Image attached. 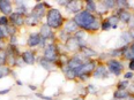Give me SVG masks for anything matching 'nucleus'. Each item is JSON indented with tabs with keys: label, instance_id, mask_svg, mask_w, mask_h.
Segmentation results:
<instances>
[{
	"label": "nucleus",
	"instance_id": "31",
	"mask_svg": "<svg viewBox=\"0 0 134 100\" xmlns=\"http://www.w3.org/2000/svg\"><path fill=\"white\" fill-rule=\"evenodd\" d=\"M37 97H38V98L44 99V100H52V98H50V97H44L43 94H37Z\"/></svg>",
	"mask_w": 134,
	"mask_h": 100
},
{
	"label": "nucleus",
	"instance_id": "30",
	"mask_svg": "<svg viewBox=\"0 0 134 100\" xmlns=\"http://www.w3.org/2000/svg\"><path fill=\"white\" fill-rule=\"evenodd\" d=\"M88 90H89V91H90V92H91V93H94V92H96V90H97V89H96V88H95V86H94V85H89V86H88Z\"/></svg>",
	"mask_w": 134,
	"mask_h": 100
},
{
	"label": "nucleus",
	"instance_id": "18",
	"mask_svg": "<svg viewBox=\"0 0 134 100\" xmlns=\"http://www.w3.org/2000/svg\"><path fill=\"white\" fill-rule=\"evenodd\" d=\"M82 53H83V55H86V58H89V57H93V55H96V52L93 51L91 48H87V47H83Z\"/></svg>",
	"mask_w": 134,
	"mask_h": 100
},
{
	"label": "nucleus",
	"instance_id": "6",
	"mask_svg": "<svg viewBox=\"0 0 134 100\" xmlns=\"http://www.w3.org/2000/svg\"><path fill=\"white\" fill-rule=\"evenodd\" d=\"M44 41V39L41 37L40 33H31L28 38V45L30 47L37 46V45H42V43Z\"/></svg>",
	"mask_w": 134,
	"mask_h": 100
},
{
	"label": "nucleus",
	"instance_id": "34",
	"mask_svg": "<svg viewBox=\"0 0 134 100\" xmlns=\"http://www.w3.org/2000/svg\"><path fill=\"white\" fill-rule=\"evenodd\" d=\"M127 100H134V96H132V97H128V99Z\"/></svg>",
	"mask_w": 134,
	"mask_h": 100
},
{
	"label": "nucleus",
	"instance_id": "17",
	"mask_svg": "<svg viewBox=\"0 0 134 100\" xmlns=\"http://www.w3.org/2000/svg\"><path fill=\"white\" fill-rule=\"evenodd\" d=\"M41 65H42V67H43V68L47 69V70H51V69L54 68V65H53V63L50 62V61H47V60H45L44 58L41 60Z\"/></svg>",
	"mask_w": 134,
	"mask_h": 100
},
{
	"label": "nucleus",
	"instance_id": "32",
	"mask_svg": "<svg viewBox=\"0 0 134 100\" xmlns=\"http://www.w3.org/2000/svg\"><path fill=\"white\" fill-rule=\"evenodd\" d=\"M8 92H9V89H7V90H1L0 91V94H6Z\"/></svg>",
	"mask_w": 134,
	"mask_h": 100
},
{
	"label": "nucleus",
	"instance_id": "29",
	"mask_svg": "<svg viewBox=\"0 0 134 100\" xmlns=\"http://www.w3.org/2000/svg\"><path fill=\"white\" fill-rule=\"evenodd\" d=\"M5 36H6V32H5L4 29H2V27H0V39H2Z\"/></svg>",
	"mask_w": 134,
	"mask_h": 100
},
{
	"label": "nucleus",
	"instance_id": "2",
	"mask_svg": "<svg viewBox=\"0 0 134 100\" xmlns=\"http://www.w3.org/2000/svg\"><path fill=\"white\" fill-rule=\"evenodd\" d=\"M46 24L50 28L53 29H58L64 24V17L61 15V13L58 9H50L46 14Z\"/></svg>",
	"mask_w": 134,
	"mask_h": 100
},
{
	"label": "nucleus",
	"instance_id": "24",
	"mask_svg": "<svg viewBox=\"0 0 134 100\" xmlns=\"http://www.w3.org/2000/svg\"><path fill=\"white\" fill-rule=\"evenodd\" d=\"M87 7L90 10H95V9H96V5H95L94 1H87Z\"/></svg>",
	"mask_w": 134,
	"mask_h": 100
},
{
	"label": "nucleus",
	"instance_id": "25",
	"mask_svg": "<svg viewBox=\"0 0 134 100\" xmlns=\"http://www.w3.org/2000/svg\"><path fill=\"white\" fill-rule=\"evenodd\" d=\"M100 27H102V29H103V30H109V29H110V28H111V24L109 23L108 20H107L105 22H103V23H102V26H100Z\"/></svg>",
	"mask_w": 134,
	"mask_h": 100
},
{
	"label": "nucleus",
	"instance_id": "19",
	"mask_svg": "<svg viewBox=\"0 0 134 100\" xmlns=\"http://www.w3.org/2000/svg\"><path fill=\"white\" fill-rule=\"evenodd\" d=\"M8 74H9V69H8L6 66H1V67H0V78L7 76Z\"/></svg>",
	"mask_w": 134,
	"mask_h": 100
},
{
	"label": "nucleus",
	"instance_id": "3",
	"mask_svg": "<svg viewBox=\"0 0 134 100\" xmlns=\"http://www.w3.org/2000/svg\"><path fill=\"white\" fill-rule=\"evenodd\" d=\"M95 67H96V63L94 62V61H89V62H86L85 65H83L79 70L76 71V77H81V78H87V76L89 75V73H91V71L95 69Z\"/></svg>",
	"mask_w": 134,
	"mask_h": 100
},
{
	"label": "nucleus",
	"instance_id": "13",
	"mask_svg": "<svg viewBox=\"0 0 134 100\" xmlns=\"http://www.w3.org/2000/svg\"><path fill=\"white\" fill-rule=\"evenodd\" d=\"M10 21L13 22L14 24H16V26H22L23 24V17L20 15V14H18V13H12L10 14Z\"/></svg>",
	"mask_w": 134,
	"mask_h": 100
},
{
	"label": "nucleus",
	"instance_id": "4",
	"mask_svg": "<svg viewBox=\"0 0 134 100\" xmlns=\"http://www.w3.org/2000/svg\"><path fill=\"white\" fill-rule=\"evenodd\" d=\"M107 68L110 73H112L113 75H116V76H119V75L121 74L122 69H124V66H122V63L120 61H118L116 59H111V60L108 61Z\"/></svg>",
	"mask_w": 134,
	"mask_h": 100
},
{
	"label": "nucleus",
	"instance_id": "15",
	"mask_svg": "<svg viewBox=\"0 0 134 100\" xmlns=\"http://www.w3.org/2000/svg\"><path fill=\"white\" fill-rule=\"evenodd\" d=\"M113 97L116 99H124L128 97V92L126 90H117L116 92L113 93Z\"/></svg>",
	"mask_w": 134,
	"mask_h": 100
},
{
	"label": "nucleus",
	"instance_id": "8",
	"mask_svg": "<svg viewBox=\"0 0 134 100\" xmlns=\"http://www.w3.org/2000/svg\"><path fill=\"white\" fill-rule=\"evenodd\" d=\"M22 60L24 61V63L27 65H34L35 63V54H34L32 51H26L22 53Z\"/></svg>",
	"mask_w": 134,
	"mask_h": 100
},
{
	"label": "nucleus",
	"instance_id": "1",
	"mask_svg": "<svg viewBox=\"0 0 134 100\" xmlns=\"http://www.w3.org/2000/svg\"><path fill=\"white\" fill-rule=\"evenodd\" d=\"M74 22L77 24V27L82 28L83 30H87V31H96L100 28L99 22L89 10L79 12L75 15Z\"/></svg>",
	"mask_w": 134,
	"mask_h": 100
},
{
	"label": "nucleus",
	"instance_id": "16",
	"mask_svg": "<svg viewBox=\"0 0 134 100\" xmlns=\"http://www.w3.org/2000/svg\"><path fill=\"white\" fill-rule=\"evenodd\" d=\"M119 18L122 21V22H130V18H131V14L126 12V10H121L120 13H119Z\"/></svg>",
	"mask_w": 134,
	"mask_h": 100
},
{
	"label": "nucleus",
	"instance_id": "7",
	"mask_svg": "<svg viewBox=\"0 0 134 100\" xmlns=\"http://www.w3.org/2000/svg\"><path fill=\"white\" fill-rule=\"evenodd\" d=\"M108 68L104 66H99L95 69L94 71V77L95 78H107L108 77Z\"/></svg>",
	"mask_w": 134,
	"mask_h": 100
},
{
	"label": "nucleus",
	"instance_id": "10",
	"mask_svg": "<svg viewBox=\"0 0 134 100\" xmlns=\"http://www.w3.org/2000/svg\"><path fill=\"white\" fill-rule=\"evenodd\" d=\"M0 10L5 14H12V2L10 1H0Z\"/></svg>",
	"mask_w": 134,
	"mask_h": 100
},
{
	"label": "nucleus",
	"instance_id": "28",
	"mask_svg": "<svg viewBox=\"0 0 134 100\" xmlns=\"http://www.w3.org/2000/svg\"><path fill=\"white\" fill-rule=\"evenodd\" d=\"M128 69L131 71H134V60H131L130 61V65H128Z\"/></svg>",
	"mask_w": 134,
	"mask_h": 100
},
{
	"label": "nucleus",
	"instance_id": "12",
	"mask_svg": "<svg viewBox=\"0 0 134 100\" xmlns=\"http://www.w3.org/2000/svg\"><path fill=\"white\" fill-rule=\"evenodd\" d=\"M80 6H81V4L79 1H68V2H67L66 8L71 13H76V12H79Z\"/></svg>",
	"mask_w": 134,
	"mask_h": 100
},
{
	"label": "nucleus",
	"instance_id": "20",
	"mask_svg": "<svg viewBox=\"0 0 134 100\" xmlns=\"http://www.w3.org/2000/svg\"><path fill=\"white\" fill-rule=\"evenodd\" d=\"M118 21H119V18L117 17V16H111V17L108 20V22L111 24V28H116L117 27V23H118Z\"/></svg>",
	"mask_w": 134,
	"mask_h": 100
},
{
	"label": "nucleus",
	"instance_id": "5",
	"mask_svg": "<svg viewBox=\"0 0 134 100\" xmlns=\"http://www.w3.org/2000/svg\"><path fill=\"white\" fill-rule=\"evenodd\" d=\"M58 58V53H57V46L54 44H50L49 46L44 49V59L50 61V62L53 63Z\"/></svg>",
	"mask_w": 134,
	"mask_h": 100
},
{
	"label": "nucleus",
	"instance_id": "33",
	"mask_svg": "<svg viewBox=\"0 0 134 100\" xmlns=\"http://www.w3.org/2000/svg\"><path fill=\"white\" fill-rule=\"evenodd\" d=\"M30 89H31V90H36V86H35V85H30V86H29Z\"/></svg>",
	"mask_w": 134,
	"mask_h": 100
},
{
	"label": "nucleus",
	"instance_id": "27",
	"mask_svg": "<svg viewBox=\"0 0 134 100\" xmlns=\"http://www.w3.org/2000/svg\"><path fill=\"white\" fill-rule=\"evenodd\" d=\"M124 77H125V79H131V78H133L134 77V74H133V71H128V73H126L124 75Z\"/></svg>",
	"mask_w": 134,
	"mask_h": 100
},
{
	"label": "nucleus",
	"instance_id": "11",
	"mask_svg": "<svg viewBox=\"0 0 134 100\" xmlns=\"http://www.w3.org/2000/svg\"><path fill=\"white\" fill-rule=\"evenodd\" d=\"M66 47H67V49H69V51H75L76 48L81 47V45H80L79 40H77L76 38H71V39L67 40Z\"/></svg>",
	"mask_w": 134,
	"mask_h": 100
},
{
	"label": "nucleus",
	"instance_id": "9",
	"mask_svg": "<svg viewBox=\"0 0 134 100\" xmlns=\"http://www.w3.org/2000/svg\"><path fill=\"white\" fill-rule=\"evenodd\" d=\"M40 35L44 40H46L47 38H53V33H52V31H51V28L47 26V24H44V26L41 28Z\"/></svg>",
	"mask_w": 134,
	"mask_h": 100
},
{
	"label": "nucleus",
	"instance_id": "26",
	"mask_svg": "<svg viewBox=\"0 0 134 100\" xmlns=\"http://www.w3.org/2000/svg\"><path fill=\"white\" fill-rule=\"evenodd\" d=\"M105 7H114L116 6V1H104L103 2Z\"/></svg>",
	"mask_w": 134,
	"mask_h": 100
},
{
	"label": "nucleus",
	"instance_id": "14",
	"mask_svg": "<svg viewBox=\"0 0 134 100\" xmlns=\"http://www.w3.org/2000/svg\"><path fill=\"white\" fill-rule=\"evenodd\" d=\"M76 29H77V24L75 23L74 21H68V22H67V23L65 24V32H66V33L76 32Z\"/></svg>",
	"mask_w": 134,
	"mask_h": 100
},
{
	"label": "nucleus",
	"instance_id": "21",
	"mask_svg": "<svg viewBox=\"0 0 134 100\" xmlns=\"http://www.w3.org/2000/svg\"><path fill=\"white\" fill-rule=\"evenodd\" d=\"M7 61V55L5 54V52H2L1 49H0V67L2 65H5Z\"/></svg>",
	"mask_w": 134,
	"mask_h": 100
},
{
	"label": "nucleus",
	"instance_id": "22",
	"mask_svg": "<svg viewBox=\"0 0 134 100\" xmlns=\"http://www.w3.org/2000/svg\"><path fill=\"white\" fill-rule=\"evenodd\" d=\"M8 26V18L6 16H0V27H7Z\"/></svg>",
	"mask_w": 134,
	"mask_h": 100
},
{
	"label": "nucleus",
	"instance_id": "23",
	"mask_svg": "<svg viewBox=\"0 0 134 100\" xmlns=\"http://www.w3.org/2000/svg\"><path fill=\"white\" fill-rule=\"evenodd\" d=\"M128 85V80H122L118 84V90H125Z\"/></svg>",
	"mask_w": 134,
	"mask_h": 100
}]
</instances>
